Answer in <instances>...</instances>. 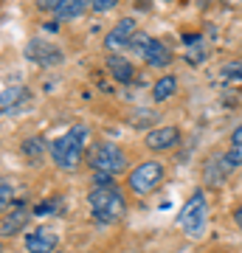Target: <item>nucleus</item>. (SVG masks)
<instances>
[{
    "mask_svg": "<svg viewBox=\"0 0 242 253\" xmlns=\"http://www.w3.org/2000/svg\"><path fill=\"white\" fill-rule=\"evenodd\" d=\"M88 203L93 219L101 225H116L127 211V200L116 186H93L88 194Z\"/></svg>",
    "mask_w": 242,
    "mask_h": 253,
    "instance_id": "f257e3e1",
    "label": "nucleus"
},
{
    "mask_svg": "<svg viewBox=\"0 0 242 253\" xmlns=\"http://www.w3.org/2000/svg\"><path fill=\"white\" fill-rule=\"evenodd\" d=\"M85 141H88V126H85V124L71 126L65 135H59L54 144H51V161H54L62 172H73V169H79Z\"/></svg>",
    "mask_w": 242,
    "mask_h": 253,
    "instance_id": "f03ea898",
    "label": "nucleus"
},
{
    "mask_svg": "<svg viewBox=\"0 0 242 253\" xmlns=\"http://www.w3.org/2000/svg\"><path fill=\"white\" fill-rule=\"evenodd\" d=\"M206 222H208V203H206V194L203 191H192V197L186 200V206L180 208L178 214V225L183 228V234L197 239L203 236L206 231Z\"/></svg>",
    "mask_w": 242,
    "mask_h": 253,
    "instance_id": "7ed1b4c3",
    "label": "nucleus"
},
{
    "mask_svg": "<svg viewBox=\"0 0 242 253\" xmlns=\"http://www.w3.org/2000/svg\"><path fill=\"white\" fill-rule=\"evenodd\" d=\"M163 183V166L158 161H144L141 166H135L130 177H127V186L133 194H152L158 186Z\"/></svg>",
    "mask_w": 242,
    "mask_h": 253,
    "instance_id": "20e7f679",
    "label": "nucleus"
},
{
    "mask_svg": "<svg viewBox=\"0 0 242 253\" xmlns=\"http://www.w3.org/2000/svg\"><path fill=\"white\" fill-rule=\"evenodd\" d=\"M90 166H93V172L118 174V172H124L127 158H124V152H121L116 144L104 141V144H96L93 149H90Z\"/></svg>",
    "mask_w": 242,
    "mask_h": 253,
    "instance_id": "39448f33",
    "label": "nucleus"
},
{
    "mask_svg": "<svg viewBox=\"0 0 242 253\" xmlns=\"http://www.w3.org/2000/svg\"><path fill=\"white\" fill-rule=\"evenodd\" d=\"M133 48L146 59V65H152V68H166V65L172 62V51L163 45L161 40H155V37H135Z\"/></svg>",
    "mask_w": 242,
    "mask_h": 253,
    "instance_id": "423d86ee",
    "label": "nucleus"
},
{
    "mask_svg": "<svg viewBox=\"0 0 242 253\" xmlns=\"http://www.w3.org/2000/svg\"><path fill=\"white\" fill-rule=\"evenodd\" d=\"M133 42H135V20L133 17H124L121 23H116V26L107 31V37H104V48H107V51L133 48Z\"/></svg>",
    "mask_w": 242,
    "mask_h": 253,
    "instance_id": "0eeeda50",
    "label": "nucleus"
},
{
    "mask_svg": "<svg viewBox=\"0 0 242 253\" xmlns=\"http://www.w3.org/2000/svg\"><path fill=\"white\" fill-rule=\"evenodd\" d=\"M28 104H31V93L23 84H11V87H6V90L0 93V110H3V116H17L20 110H26Z\"/></svg>",
    "mask_w": 242,
    "mask_h": 253,
    "instance_id": "6e6552de",
    "label": "nucleus"
},
{
    "mask_svg": "<svg viewBox=\"0 0 242 253\" xmlns=\"http://www.w3.org/2000/svg\"><path fill=\"white\" fill-rule=\"evenodd\" d=\"M40 9L54 11L56 20H73L85 14V9H90L85 0H40Z\"/></svg>",
    "mask_w": 242,
    "mask_h": 253,
    "instance_id": "1a4fd4ad",
    "label": "nucleus"
},
{
    "mask_svg": "<svg viewBox=\"0 0 242 253\" xmlns=\"http://www.w3.org/2000/svg\"><path fill=\"white\" fill-rule=\"evenodd\" d=\"M26 56L34 59L37 65H43V68H51V65L62 62V51L56 45H51V42H43V40H34V42L26 48Z\"/></svg>",
    "mask_w": 242,
    "mask_h": 253,
    "instance_id": "9d476101",
    "label": "nucleus"
},
{
    "mask_svg": "<svg viewBox=\"0 0 242 253\" xmlns=\"http://www.w3.org/2000/svg\"><path fill=\"white\" fill-rule=\"evenodd\" d=\"M178 141H180L178 126H158V129H149L146 132V146L152 152H166L172 146H178Z\"/></svg>",
    "mask_w": 242,
    "mask_h": 253,
    "instance_id": "9b49d317",
    "label": "nucleus"
},
{
    "mask_svg": "<svg viewBox=\"0 0 242 253\" xmlns=\"http://www.w3.org/2000/svg\"><path fill=\"white\" fill-rule=\"evenodd\" d=\"M56 242H59L56 231H51V228H34L26 236V251L28 253H54Z\"/></svg>",
    "mask_w": 242,
    "mask_h": 253,
    "instance_id": "f8f14e48",
    "label": "nucleus"
},
{
    "mask_svg": "<svg viewBox=\"0 0 242 253\" xmlns=\"http://www.w3.org/2000/svg\"><path fill=\"white\" fill-rule=\"evenodd\" d=\"M28 217H31V211H28L26 206H14V211L3 217V228H0V234H3V236H14L17 231L26 228Z\"/></svg>",
    "mask_w": 242,
    "mask_h": 253,
    "instance_id": "ddd939ff",
    "label": "nucleus"
},
{
    "mask_svg": "<svg viewBox=\"0 0 242 253\" xmlns=\"http://www.w3.org/2000/svg\"><path fill=\"white\" fill-rule=\"evenodd\" d=\"M107 68H110V76L116 82H133L135 71H133V62L124 59V56H107Z\"/></svg>",
    "mask_w": 242,
    "mask_h": 253,
    "instance_id": "4468645a",
    "label": "nucleus"
},
{
    "mask_svg": "<svg viewBox=\"0 0 242 253\" xmlns=\"http://www.w3.org/2000/svg\"><path fill=\"white\" fill-rule=\"evenodd\" d=\"M175 90H178V79H175V76H161V79L155 82V87H152V99L155 101H166Z\"/></svg>",
    "mask_w": 242,
    "mask_h": 253,
    "instance_id": "2eb2a0df",
    "label": "nucleus"
},
{
    "mask_svg": "<svg viewBox=\"0 0 242 253\" xmlns=\"http://www.w3.org/2000/svg\"><path fill=\"white\" fill-rule=\"evenodd\" d=\"M186 45H189V54H186V59L189 62H200L203 56H206V42L200 40V37H186Z\"/></svg>",
    "mask_w": 242,
    "mask_h": 253,
    "instance_id": "dca6fc26",
    "label": "nucleus"
},
{
    "mask_svg": "<svg viewBox=\"0 0 242 253\" xmlns=\"http://www.w3.org/2000/svg\"><path fill=\"white\" fill-rule=\"evenodd\" d=\"M0 206H3V211H9V206H11V183L9 180L0 183Z\"/></svg>",
    "mask_w": 242,
    "mask_h": 253,
    "instance_id": "f3484780",
    "label": "nucleus"
},
{
    "mask_svg": "<svg viewBox=\"0 0 242 253\" xmlns=\"http://www.w3.org/2000/svg\"><path fill=\"white\" fill-rule=\"evenodd\" d=\"M116 3L118 0H90V9L93 11H110V9H116Z\"/></svg>",
    "mask_w": 242,
    "mask_h": 253,
    "instance_id": "a211bd4d",
    "label": "nucleus"
},
{
    "mask_svg": "<svg viewBox=\"0 0 242 253\" xmlns=\"http://www.w3.org/2000/svg\"><path fill=\"white\" fill-rule=\"evenodd\" d=\"M59 203H62V200H48V203H43V206L34 208V214H51V211H59Z\"/></svg>",
    "mask_w": 242,
    "mask_h": 253,
    "instance_id": "6ab92c4d",
    "label": "nucleus"
},
{
    "mask_svg": "<svg viewBox=\"0 0 242 253\" xmlns=\"http://www.w3.org/2000/svg\"><path fill=\"white\" fill-rule=\"evenodd\" d=\"M223 76H228V79H242V65H225Z\"/></svg>",
    "mask_w": 242,
    "mask_h": 253,
    "instance_id": "aec40b11",
    "label": "nucleus"
},
{
    "mask_svg": "<svg viewBox=\"0 0 242 253\" xmlns=\"http://www.w3.org/2000/svg\"><path fill=\"white\" fill-rule=\"evenodd\" d=\"M93 183H96V186H116V183H113V174H101V172L93 174Z\"/></svg>",
    "mask_w": 242,
    "mask_h": 253,
    "instance_id": "412c9836",
    "label": "nucleus"
},
{
    "mask_svg": "<svg viewBox=\"0 0 242 253\" xmlns=\"http://www.w3.org/2000/svg\"><path fill=\"white\" fill-rule=\"evenodd\" d=\"M231 144H234V149H242V124L231 132Z\"/></svg>",
    "mask_w": 242,
    "mask_h": 253,
    "instance_id": "4be33fe9",
    "label": "nucleus"
},
{
    "mask_svg": "<svg viewBox=\"0 0 242 253\" xmlns=\"http://www.w3.org/2000/svg\"><path fill=\"white\" fill-rule=\"evenodd\" d=\"M234 219H237V225H240V231H242V206L237 208V214H234Z\"/></svg>",
    "mask_w": 242,
    "mask_h": 253,
    "instance_id": "5701e85b",
    "label": "nucleus"
}]
</instances>
